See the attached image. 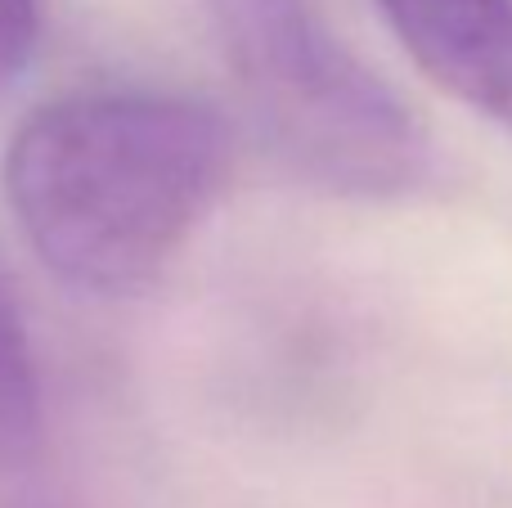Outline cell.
<instances>
[{"instance_id":"obj_5","label":"cell","mask_w":512,"mask_h":508,"mask_svg":"<svg viewBox=\"0 0 512 508\" xmlns=\"http://www.w3.org/2000/svg\"><path fill=\"white\" fill-rule=\"evenodd\" d=\"M36 32H41V5L36 0H0V81H9L32 59Z\"/></svg>"},{"instance_id":"obj_1","label":"cell","mask_w":512,"mask_h":508,"mask_svg":"<svg viewBox=\"0 0 512 508\" xmlns=\"http://www.w3.org/2000/svg\"><path fill=\"white\" fill-rule=\"evenodd\" d=\"M234 162L212 108L162 90H77L5 149V203L54 279L81 293L153 284Z\"/></svg>"},{"instance_id":"obj_2","label":"cell","mask_w":512,"mask_h":508,"mask_svg":"<svg viewBox=\"0 0 512 508\" xmlns=\"http://www.w3.org/2000/svg\"><path fill=\"white\" fill-rule=\"evenodd\" d=\"M221 50L265 140L346 194H405L427 176V135L328 27L319 0H212Z\"/></svg>"},{"instance_id":"obj_3","label":"cell","mask_w":512,"mask_h":508,"mask_svg":"<svg viewBox=\"0 0 512 508\" xmlns=\"http://www.w3.org/2000/svg\"><path fill=\"white\" fill-rule=\"evenodd\" d=\"M378 9L445 95L512 131V0H378Z\"/></svg>"},{"instance_id":"obj_4","label":"cell","mask_w":512,"mask_h":508,"mask_svg":"<svg viewBox=\"0 0 512 508\" xmlns=\"http://www.w3.org/2000/svg\"><path fill=\"white\" fill-rule=\"evenodd\" d=\"M41 437H45L41 369H36L23 311H18L9 284L0 279V468L32 459Z\"/></svg>"}]
</instances>
